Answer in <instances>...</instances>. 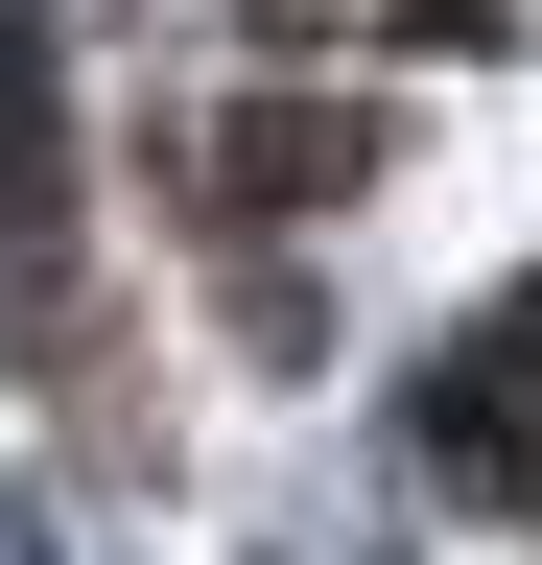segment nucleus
Wrapping results in <instances>:
<instances>
[{"label": "nucleus", "mask_w": 542, "mask_h": 565, "mask_svg": "<svg viewBox=\"0 0 542 565\" xmlns=\"http://www.w3.org/2000/svg\"><path fill=\"white\" fill-rule=\"evenodd\" d=\"M213 166H236V212H330V189H354V118H307V95H259V118L213 141Z\"/></svg>", "instance_id": "3"}, {"label": "nucleus", "mask_w": 542, "mask_h": 565, "mask_svg": "<svg viewBox=\"0 0 542 565\" xmlns=\"http://www.w3.org/2000/svg\"><path fill=\"white\" fill-rule=\"evenodd\" d=\"M425 494L448 519H542V282H496L425 353Z\"/></svg>", "instance_id": "1"}, {"label": "nucleus", "mask_w": 542, "mask_h": 565, "mask_svg": "<svg viewBox=\"0 0 542 565\" xmlns=\"http://www.w3.org/2000/svg\"><path fill=\"white\" fill-rule=\"evenodd\" d=\"M72 212V141H47V0H0V259H47Z\"/></svg>", "instance_id": "2"}]
</instances>
